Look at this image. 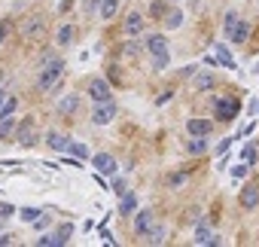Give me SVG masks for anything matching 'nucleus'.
Here are the masks:
<instances>
[{
	"mask_svg": "<svg viewBox=\"0 0 259 247\" xmlns=\"http://www.w3.org/2000/svg\"><path fill=\"white\" fill-rule=\"evenodd\" d=\"M61 76H64V61H61L55 52H43V58H40L37 89H40V92H49V89H55V86L61 83Z\"/></svg>",
	"mask_w": 259,
	"mask_h": 247,
	"instance_id": "obj_1",
	"label": "nucleus"
},
{
	"mask_svg": "<svg viewBox=\"0 0 259 247\" xmlns=\"http://www.w3.org/2000/svg\"><path fill=\"white\" fill-rule=\"evenodd\" d=\"M147 49H150V55H153V61H156V70H165V67L171 64V52H168V43H165L162 34H153V37L147 40Z\"/></svg>",
	"mask_w": 259,
	"mask_h": 247,
	"instance_id": "obj_2",
	"label": "nucleus"
},
{
	"mask_svg": "<svg viewBox=\"0 0 259 247\" xmlns=\"http://www.w3.org/2000/svg\"><path fill=\"white\" fill-rule=\"evenodd\" d=\"M113 116H116V101H104V104H98L92 110V122H95V126H110Z\"/></svg>",
	"mask_w": 259,
	"mask_h": 247,
	"instance_id": "obj_3",
	"label": "nucleus"
},
{
	"mask_svg": "<svg viewBox=\"0 0 259 247\" xmlns=\"http://www.w3.org/2000/svg\"><path fill=\"white\" fill-rule=\"evenodd\" d=\"M16 144H22V147L37 144V126H34V119L19 122V129H16Z\"/></svg>",
	"mask_w": 259,
	"mask_h": 247,
	"instance_id": "obj_4",
	"label": "nucleus"
},
{
	"mask_svg": "<svg viewBox=\"0 0 259 247\" xmlns=\"http://www.w3.org/2000/svg\"><path fill=\"white\" fill-rule=\"evenodd\" d=\"M89 95H92V101L95 104H104V101H113V92H110V83L107 79H92L89 83Z\"/></svg>",
	"mask_w": 259,
	"mask_h": 247,
	"instance_id": "obj_5",
	"label": "nucleus"
},
{
	"mask_svg": "<svg viewBox=\"0 0 259 247\" xmlns=\"http://www.w3.org/2000/svg\"><path fill=\"white\" fill-rule=\"evenodd\" d=\"M153 226H156L153 211H141V214H135V232H138L141 238H147V235L153 232Z\"/></svg>",
	"mask_w": 259,
	"mask_h": 247,
	"instance_id": "obj_6",
	"label": "nucleus"
},
{
	"mask_svg": "<svg viewBox=\"0 0 259 247\" xmlns=\"http://www.w3.org/2000/svg\"><path fill=\"white\" fill-rule=\"evenodd\" d=\"M235 116H238V101H232V98H220V101H217V119L232 122Z\"/></svg>",
	"mask_w": 259,
	"mask_h": 247,
	"instance_id": "obj_7",
	"label": "nucleus"
},
{
	"mask_svg": "<svg viewBox=\"0 0 259 247\" xmlns=\"http://www.w3.org/2000/svg\"><path fill=\"white\" fill-rule=\"evenodd\" d=\"M92 168H95L98 174H116V159L107 156V153H95V156H92Z\"/></svg>",
	"mask_w": 259,
	"mask_h": 247,
	"instance_id": "obj_8",
	"label": "nucleus"
},
{
	"mask_svg": "<svg viewBox=\"0 0 259 247\" xmlns=\"http://www.w3.org/2000/svg\"><path fill=\"white\" fill-rule=\"evenodd\" d=\"M43 28H46V22H43L40 16H31V19L25 22V28H22V37H25V40H37V37H43Z\"/></svg>",
	"mask_w": 259,
	"mask_h": 247,
	"instance_id": "obj_9",
	"label": "nucleus"
},
{
	"mask_svg": "<svg viewBox=\"0 0 259 247\" xmlns=\"http://www.w3.org/2000/svg\"><path fill=\"white\" fill-rule=\"evenodd\" d=\"M259 204V186L256 183H247L244 189H241V208L244 211H253Z\"/></svg>",
	"mask_w": 259,
	"mask_h": 247,
	"instance_id": "obj_10",
	"label": "nucleus"
},
{
	"mask_svg": "<svg viewBox=\"0 0 259 247\" xmlns=\"http://www.w3.org/2000/svg\"><path fill=\"white\" fill-rule=\"evenodd\" d=\"M213 55H217V61H220V67H229V70H238V67H235V58H232V52L226 49V43H213Z\"/></svg>",
	"mask_w": 259,
	"mask_h": 247,
	"instance_id": "obj_11",
	"label": "nucleus"
},
{
	"mask_svg": "<svg viewBox=\"0 0 259 247\" xmlns=\"http://www.w3.org/2000/svg\"><path fill=\"white\" fill-rule=\"evenodd\" d=\"M46 144H49L55 153H67V150H70V138H64V135H58V132H46Z\"/></svg>",
	"mask_w": 259,
	"mask_h": 247,
	"instance_id": "obj_12",
	"label": "nucleus"
},
{
	"mask_svg": "<svg viewBox=\"0 0 259 247\" xmlns=\"http://www.w3.org/2000/svg\"><path fill=\"white\" fill-rule=\"evenodd\" d=\"M210 129H213L210 119H189V122H186V132H189V135H204V138H207Z\"/></svg>",
	"mask_w": 259,
	"mask_h": 247,
	"instance_id": "obj_13",
	"label": "nucleus"
},
{
	"mask_svg": "<svg viewBox=\"0 0 259 247\" xmlns=\"http://www.w3.org/2000/svg\"><path fill=\"white\" fill-rule=\"evenodd\" d=\"M141 31H144V16L141 13H132V16L125 19V34L128 37H138Z\"/></svg>",
	"mask_w": 259,
	"mask_h": 247,
	"instance_id": "obj_14",
	"label": "nucleus"
},
{
	"mask_svg": "<svg viewBox=\"0 0 259 247\" xmlns=\"http://www.w3.org/2000/svg\"><path fill=\"white\" fill-rule=\"evenodd\" d=\"M192 241H195L198 247H207V244H220V238H217V235H213V232H210L207 226H198V229H195V238H192Z\"/></svg>",
	"mask_w": 259,
	"mask_h": 247,
	"instance_id": "obj_15",
	"label": "nucleus"
},
{
	"mask_svg": "<svg viewBox=\"0 0 259 247\" xmlns=\"http://www.w3.org/2000/svg\"><path fill=\"white\" fill-rule=\"evenodd\" d=\"M207 150V141H204V135H192V141L186 144V153L189 156H201Z\"/></svg>",
	"mask_w": 259,
	"mask_h": 247,
	"instance_id": "obj_16",
	"label": "nucleus"
},
{
	"mask_svg": "<svg viewBox=\"0 0 259 247\" xmlns=\"http://www.w3.org/2000/svg\"><path fill=\"white\" fill-rule=\"evenodd\" d=\"M135 208H138V195L135 192H125L122 204H119V214H135Z\"/></svg>",
	"mask_w": 259,
	"mask_h": 247,
	"instance_id": "obj_17",
	"label": "nucleus"
},
{
	"mask_svg": "<svg viewBox=\"0 0 259 247\" xmlns=\"http://www.w3.org/2000/svg\"><path fill=\"white\" fill-rule=\"evenodd\" d=\"M247 37H250V25L241 19V22H238V28L232 31V43H247Z\"/></svg>",
	"mask_w": 259,
	"mask_h": 247,
	"instance_id": "obj_18",
	"label": "nucleus"
},
{
	"mask_svg": "<svg viewBox=\"0 0 259 247\" xmlns=\"http://www.w3.org/2000/svg\"><path fill=\"white\" fill-rule=\"evenodd\" d=\"M213 86H217V76H213V73H198V76H195V89H198V92H207V89H213Z\"/></svg>",
	"mask_w": 259,
	"mask_h": 247,
	"instance_id": "obj_19",
	"label": "nucleus"
},
{
	"mask_svg": "<svg viewBox=\"0 0 259 247\" xmlns=\"http://www.w3.org/2000/svg\"><path fill=\"white\" fill-rule=\"evenodd\" d=\"M168 241V229L165 226H153V232L147 235V244H165Z\"/></svg>",
	"mask_w": 259,
	"mask_h": 247,
	"instance_id": "obj_20",
	"label": "nucleus"
},
{
	"mask_svg": "<svg viewBox=\"0 0 259 247\" xmlns=\"http://www.w3.org/2000/svg\"><path fill=\"white\" fill-rule=\"evenodd\" d=\"M67 241L55 232V235H43V238H37V247H64Z\"/></svg>",
	"mask_w": 259,
	"mask_h": 247,
	"instance_id": "obj_21",
	"label": "nucleus"
},
{
	"mask_svg": "<svg viewBox=\"0 0 259 247\" xmlns=\"http://www.w3.org/2000/svg\"><path fill=\"white\" fill-rule=\"evenodd\" d=\"M76 104H79V101H76V95H64V98L58 101V110L67 116V113H76Z\"/></svg>",
	"mask_w": 259,
	"mask_h": 247,
	"instance_id": "obj_22",
	"label": "nucleus"
},
{
	"mask_svg": "<svg viewBox=\"0 0 259 247\" xmlns=\"http://www.w3.org/2000/svg\"><path fill=\"white\" fill-rule=\"evenodd\" d=\"M13 129H16V116H0V138L13 135Z\"/></svg>",
	"mask_w": 259,
	"mask_h": 247,
	"instance_id": "obj_23",
	"label": "nucleus"
},
{
	"mask_svg": "<svg viewBox=\"0 0 259 247\" xmlns=\"http://www.w3.org/2000/svg\"><path fill=\"white\" fill-rule=\"evenodd\" d=\"M116 10H119V0H104V4H101V16L104 19H113Z\"/></svg>",
	"mask_w": 259,
	"mask_h": 247,
	"instance_id": "obj_24",
	"label": "nucleus"
},
{
	"mask_svg": "<svg viewBox=\"0 0 259 247\" xmlns=\"http://www.w3.org/2000/svg\"><path fill=\"white\" fill-rule=\"evenodd\" d=\"M238 22H241V16L238 13H226V22H223V28H226V34L232 37V31L238 28Z\"/></svg>",
	"mask_w": 259,
	"mask_h": 247,
	"instance_id": "obj_25",
	"label": "nucleus"
},
{
	"mask_svg": "<svg viewBox=\"0 0 259 247\" xmlns=\"http://www.w3.org/2000/svg\"><path fill=\"white\" fill-rule=\"evenodd\" d=\"M70 40H73V28L70 25H61L58 28V46H67Z\"/></svg>",
	"mask_w": 259,
	"mask_h": 247,
	"instance_id": "obj_26",
	"label": "nucleus"
},
{
	"mask_svg": "<svg viewBox=\"0 0 259 247\" xmlns=\"http://www.w3.org/2000/svg\"><path fill=\"white\" fill-rule=\"evenodd\" d=\"M70 156H76V159H85L89 156V147L85 144H79V141H70V150H67Z\"/></svg>",
	"mask_w": 259,
	"mask_h": 247,
	"instance_id": "obj_27",
	"label": "nucleus"
},
{
	"mask_svg": "<svg viewBox=\"0 0 259 247\" xmlns=\"http://www.w3.org/2000/svg\"><path fill=\"white\" fill-rule=\"evenodd\" d=\"M40 214H43V211H40V208H22V211H19V217H22V220H25V223H34V220H37V217H40Z\"/></svg>",
	"mask_w": 259,
	"mask_h": 247,
	"instance_id": "obj_28",
	"label": "nucleus"
},
{
	"mask_svg": "<svg viewBox=\"0 0 259 247\" xmlns=\"http://www.w3.org/2000/svg\"><path fill=\"white\" fill-rule=\"evenodd\" d=\"M16 107H19V101H16V98H7V101H4V107H0V116H13V113H16Z\"/></svg>",
	"mask_w": 259,
	"mask_h": 247,
	"instance_id": "obj_29",
	"label": "nucleus"
},
{
	"mask_svg": "<svg viewBox=\"0 0 259 247\" xmlns=\"http://www.w3.org/2000/svg\"><path fill=\"white\" fill-rule=\"evenodd\" d=\"M253 159H256V150H253V147H250V144H247V147H244V150H241V162H247V165H250V162H253Z\"/></svg>",
	"mask_w": 259,
	"mask_h": 247,
	"instance_id": "obj_30",
	"label": "nucleus"
},
{
	"mask_svg": "<svg viewBox=\"0 0 259 247\" xmlns=\"http://www.w3.org/2000/svg\"><path fill=\"white\" fill-rule=\"evenodd\" d=\"M183 183H186V174H171V177H168V186H171V189H177V186H183Z\"/></svg>",
	"mask_w": 259,
	"mask_h": 247,
	"instance_id": "obj_31",
	"label": "nucleus"
},
{
	"mask_svg": "<svg viewBox=\"0 0 259 247\" xmlns=\"http://www.w3.org/2000/svg\"><path fill=\"white\" fill-rule=\"evenodd\" d=\"M183 25V13H171L168 16V28H180Z\"/></svg>",
	"mask_w": 259,
	"mask_h": 247,
	"instance_id": "obj_32",
	"label": "nucleus"
},
{
	"mask_svg": "<svg viewBox=\"0 0 259 247\" xmlns=\"http://www.w3.org/2000/svg\"><path fill=\"white\" fill-rule=\"evenodd\" d=\"M232 177H235V180H244V177H247V162H244V165H235V168H232Z\"/></svg>",
	"mask_w": 259,
	"mask_h": 247,
	"instance_id": "obj_33",
	"label": "nucleus"
},
{
	"mask_svg": "<svg viewBox=\"0 0 259 247\" xmlns=\"http://www.w3.org/2000/svg\"><path fill=\"white\" fill-rule=\"evenodd\" d=\"M13 214H16V208H13V204H7V201H0V217H4V220H10Z\"/></svg>",
	"mask_w": 259,
	"mask_h": 247,
	"instance_id": "obj_34",
	"label": "nucleus"
},
{
	"mask_svg": "<svg viewBox=\"0 0 259 247\" xmlns=\"http://www.w3.org/2000/svg\"><path fill=\"white\" fill-rule=\"evenodd\" d=\"M58 235H61L64 241H70V235H73V226H70V223H67V226H61V229H58Z\"/></svg>",
	"mask_w": 259,
	"mask_h": 247,
	"instance_id": "obj_35",
	"label": "nucleus"
},
{
	"mask_svg": "<svg viewBox=\"0 0 259 247\" xmlns=\"http://www.w3.org/2000/svg\"><path fill=\"white\" fill-rule=\"evenodd\" d=\"M101 7V0H85V13H95Z\"/></svg>",
	"mask_w": 259,
	"mask_h": 247,
	"instance_id": "obj_36",
	"label": "nucleus"
},
{
	"mask_svg": "<svg viewBox=\"0 0 259 247\" xmlns=\"http://www.w3.org/2000/svg\"><path fill=\"white\" fill-rule=\"evenodd\" d=\"M232 141H235V138H226V141H220V147H217V153H226V150H229V144H232Z\"/></svg>",
	"mask_w": 259,
	"mask_h": 247,
	"instance_id": "obj_37",
	"label": "nucleus"
},
{
	"mask_svg": "<svg viewBox=\"0 0 259 247\" xmlns=\"http://www.w3.org/2000/svg\"><path fill=\"white\" fill-rule=\"evenodd\" d=\"M113 192H119V195H125V183H122V180H113Z\"/></svg>",
	"mask_w": 259,
	"mask_h": 247,
	"instance_id": "obj_38",
	"label": "nucleus"
},
{
	"mask_svg": "<svg viewBox=\"0 0 259 247\" xmlns=\"http://www.w3.org/2000/svg\"><path fill=\"white\" fill-rule=\"evenodd\" d=\"M195 70H198V67H195V64H189V67H183V76H195Z\"/></svg>",
	"mask_w": 259,
	"mask_h": 247,
	"instance_id": "obj_39",
	"label": "nucleus"
},
{
	"mask_svg": "<svg viewBox=\"0 0 259 247\" xmlns=\"http://www.w3.org/2000/svg\"><path fill=\"white\" fill-rule=\"evenodd\" d=\"M4 37H7V28H4V25H0V43H4Z\"/></svg>",
	"mask_w": 259,
	"mask_h": 247,
	"instance_id": "obj_40",
	"label": "nucleus"
},
{
	"mask_svg": "<svg viewBox=\"0 0 259 247\" xmlns=\"http://www.w3.org/2000/svg\"><path fill=\"white\" fill-rule=\"evenodd\" d=\"M4 244H10V238H7V235H0V247H4Z\"/></svg>",
	"mask_w": 259,
	"mask_h": 247,
	"instance_id": "obj_41",
	"label": "nucleus"
},
{
	"mask_svg": "<svg viewBox=\"0 0 259 247\" xmlns=\"http://www.w3.org/2000/svg\"><path fill=\"white\" fill-rule=\"evenodd\" d=\"M4 101H7V95H4V92H0V107H4Z\"/></svg>",
	"mask_w": 259,
	"mask_h": 247,
	"instance_id": "obj_42",
	"label": "nucleus"
},
{
	"mask_svg": "<svg viewBox=\"0 0 259 247\" xmlns=\"http://www.w3.org/2000/svg\"><path fill=\"white\" fill-rule=\"evenodd\" d=\"M0 229H4V217H0Z\"/></svg>",
	"mask_w": 259,
	"mask_h": 247,
	"instance_id": "obj_43",
	"label": "nucleus"
}]
</instances>
